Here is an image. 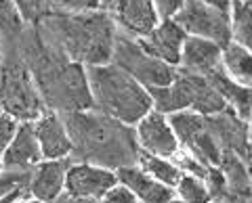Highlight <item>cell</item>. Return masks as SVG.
Returning <instances> with one entry per match:
<instances>
[{
    "label": "cell",
    "instance_id": "cell-8",
    "mask_svg": "<svg viewBox=\"0 0 252 203\" xmlns=\"http://www.w3.org/2000/svg\"><path fill=\"white\" fill-rule=\"evenodd\" d=\"M135 134H137V145H139L141 153L172 159L181 151L179 138L175 134V130H172L168 115L156 111V109H152V111L137 124Z\"/></svg>",
    "mask_w": 252,
    "mask_h": 203
},
{
    "label": "cell",
    "instance_id": "cell-32",
    "mask_svg": "<svg viewBox=\"0 0 252 203\" xmlns=\"http://www.w3.org/2000/svg\"><path fill=\"white\" fill-rule=\"evenodd\" d=\"M53 203H101V201L82 199V197H74V195H69V193H63V195H59V197L55 199Z\"/></svg>",
    "mask_w": 252,
    "mask_h": 203
},
{
    "label": "cell",
    "instance_id": "cell-15",
    "mask_svg": "<svg viewBox=\"0 0 252 203\" xmlns=\"http://www.w3.org/2000/svg\"><path fill=\"white\" fill-rule=\"evenodd\" d=\"M220 57H223V46L204 40V38L187 36L183 52H181L179 69L187 74L210 77L220 72Z\"/></svg>",
    "mask_w": 252,
    "mask_h": 203
},
{
    "label": "cell",
    "instance_id": "cell-21",
    "mask_svg": "<svg viewBox=\"0 0 252 203\" xmlns=\"http://www.w3.org/2000/svg\"><path fill=\"white\" fill-rule=\"evenodd\" d=\"M220 172H223L229 195H238V197H252V176L248 170V163L244 161L240 155L235 153H223L219 163Z\"/></svg>",
    "mask_w": 252,
    "mask_h": 203
},
{
    "label": "cell",
    "instance_id": "cell-17",
    "mask_svg": "<svg viewBox=\"0 0 252 203\" xmlns=\"http://www.w3.org/2000/svg\"><path fill=\"white\" fill-rule=\"evenodd\" d=\"M116 174H118V182L135 193L139 203H168L177 197L172 186L158 182L156 178H152L139 166L120 168V170H116Z\"/></svg>",
    "mask_w": 252,
    "mask_h": 203
},
{
    "label": "cell",
    "instance_id": "cell-35",
    "mask_svg": "<svg viewBox=\"0 0 252 203\" xmlns=\"http://www.w3.org/2000/svg\"><path fill=\"white\" fill-rule=\"evenodd\" d=\"M15 203H44V201H40V199H34V197H32V195H26V197L17 199Z\"/></svg>",
    "mask_w": 252,
    "mask_h": 203
},
{
    "label": "cell",
    "instance_id": "cell-16",
    "mask_svg": "<svg viewBox=\"0 0 252 203\" xmlns=\"http://www.w3.org/2000/svg\"><path fill=\"white\" fill-rule=\"evenodd\" d=\"M208 128L212 136L217 138L223 153H235L244 159V155L250 149V138H248V126L240 115H235L231 109H225L217 115L206 118Z\"/></svg>",
    "mask_w": 252,
    "mask_h": 203
},
{
    "label": "cell",
    "instance_id": "cell-23",
    "mask_svg": "<svg viewBox=\"0 0 252 203\" xmlns=\"http://www.w3.org/2000/svg\"><path fill=\"white\" fill-rule=\"evenodd\" d=\"M231 42L252 52V6L246 0L231 2Z\"/></svg>",
    "mask_w": 252,
    "mask_h": 203
},
{
    "label": "cell",
    "instance_id": "cell-18",
    "mask_svg": "<svg viewBox=\"0 0 252 203\" xmlns=\"http://www.w3.org/2000/svg\"><path fill=\"white\" fill-rule=\"evenodd\" d=\"M2 168H15V170H34L42 157V149L38 145L34 124H19L17 134L11 140V145L6 147L2 153Z\"/></svg>",
    "mask_w": 252,
    "mask_h": 203
},
{
    "label": "cell",
    "instance_id": "cell-36",
    "mask_svg": "<svg viewBox=\"0 0 252 203\" xmlns=\"http://www.w3.org/2000/svg\"><path fill=\"white\" fill-rule=\"evenodd\" d=\"M244 161L248 163V170H250V176H252V145H250V149L246 151V155H244Z\"/></svg>",
    "mask_w": 252,
    "mask_h": 203
},
{
    "label": "cell",
    "instance_id": "cell-13",
    "mask_svg": "<svg viewBox=\"0 0 252 203\" xmlns=\"http://www.w3.org/2000/svg\"><path fill=\"white\" fill-rule=\"evenodd\" d=\"M34 132L38 145L42 149L44 159H67L74 153V145L69 138L67 126L63 122V115L49 109L40 120L34 122Z\"/></svg>",
    "mask_w": 252,
    "mask_h": 203
},
{
    "label": "cell",
    "instance_id": "cell-25",
    "mask_svg": "<svg viewBox=\"0 0 252 203\" xmlns=\"http://www.w3.org/2000/svg\"><path fill=\"white\" fill-rule=\"evenodd\" d=\"M32 170H15L2 168L0 170V199L9 195H30Z\"/></svg>",
    "mask_w": 252,
    "mask_h": 203
},
{
    "label": "cell",
    "instance_id": "cell-31",
    "mask_svg": "<svg viewBox=\"0 0 252 203\" xmlns=\"http://www.w3.org/2000/svg\"><path fill=\"white\" fill-rule=\"evenodd\" d=\"M154 2L162 19H175V15L183 9L185 0H154Z\"/></svg>",
    "mask_w": 252,
    "mask_h": 203
},
{
    "label": "cell",
    "instance_id": "cell-2",
    "mask_svg": "<svg viewBox=\"0 0 252 203\" xmlns=\"http://www.w3.org/2000/svg\"><path fill=\"white\" fill-rule=\"evenodd\" d=\"M36 27L51 46L86 69L112 63L120 34L105 9L86 13L51 11L36 23Z\"/></svg>",
    "mask_w": 252,
    "mask_h": 203
},
{
    "label": "cell",
    "instance_id": "cell-10",
    "mask_svg": "<svg viewBox=\"0 0 252 203\" xmlns=\"http://www.w3.org/2000/svg\"><path fill=\"white\" fill-rule=\"evenodd\" d=\"M116 184L118 174L114 170L86 161H72L65 176V193L93 201H101L105 197V193Z\"/></svg>",
    "mask_w": 252,
    "mask_h": 203
},
{
    "label": "cell",
    "instance_id": "cell-6",
    "mask_svg": "<svg viewBox=\"0 0 252 203\" xmlns=\"http://www.w3.org/2000/svg\"><path fill=\"white\" fill-rule=\"evenodd\" d=\"M112 63L128 76H132L147 90L170 86L179 76V67H172L164 61L152 57L135 38H128L124 34H118Z\"/></svg>",
    "mask_w": 252,
    "mask_h": 203
},
{
    "label": "cell",
    "instance_id": "cell-3",
    "mask_svg": "<svg viewBox=\"0 0 252 203\" xmlns=\"http://www.w3.org/2000/svg\"><path fill=\"white\" fill-rule=\"evenodd\" d=\"M63 122L74 145V161L94 163L114 172L139 163L141 149L132 126L109 118L94 107L65 113Z\"/></svg>",
    "mask_w": 252,
    "mask_h": 203
},
{
    "label": "cell",
    "instance_id": "cell-7",
    "mask_svg": "<svg viewBox=\"0 0 252 203\" xmlns=\"http://www.w3.org/2000/svg\"><path fill=\"white\" fill-rule=\"evenodd\" d=\"M175 21L185 29L187 36L204 38L219 46L231 42V15L219 6L200 0H185L183 9L175 15Z\"/></svg>",
    "mask_w": 252,
    "mask_h": 203
},
{
    "label": "cell",
    "instance_id": "cell-4",
    "mask_svg": "<svg viewBox=\"0 0 252 203\" xmlns=\"http://www.w3.org/2000/svg\"><path fill=\"white\" fill-rule=\"evenodd\" d=\"M86 74L94 109L109 118L135 128L154 109L149 90L114 63L89 67Z\"/></svg>",
    "mask_w": 252,
    "mask_h": 203
},
{
    "label": "cell",
    "instance_id": "cell-43",
    "mask_svg": "<svg viewBox=\"0 0 252 203\" xmlns=\"http://www.w3.org/2000/svg\"><path fill=\"white\" fill-rule=\"evenodd\" d=\"M0 170H2V159H0Z\"/></svg>",
    "mask_w": 252,
    "mask_h": 203
},
{
    "label": "cell",
    "instance_id": "cell-39",
    "mask_svg": "<svg viewBox=\"0 0 252 203\" xmlns=\"http://www.w3.org/2000/svg\"><path fill=\"white\" fill-rule=\"evenodd\" d=\"M114 2H116V0H103V9H109Z\"/></svg>",
    "mask_w": 252,
    "mask_h": 203
},
{
    "label": "cell",
    "instance_id": "cell-27",
    "mask_svg": "<svg viewBox=\"0 0 252 203\" xmlns=\"http://www.w3.org/2000/svg\"><path fill=\"white\" fill-rule=\"evenodd\" d=\"M28 25H36L46 13H51V0H15Z\"/></svg>",
    "mask_w": 252,
    "mask_h": 203
},
{
    "label": "cell",
    "instance_id": "cell-26",
    "mask_svg": "<svg viewBox=\"0 0 252 203\" xmlns=\"http://www.w3.org/2000/svg\"><path fill=\"white\" fill-rule=\"evenodd\" d=\"M175 193H177L179 199H183L187 203H210L212 201L206 182H204L202 178L191 176V174L181 176V180L175 186Z\"/></svg>",
    "mask_w": 252,
    "mask_h": 203
},
{
    "label": "cell",
    "instance_id": "cell-11",
    "mask_svg": "<svg viewBox=\"0 0 252 203\" xmlns=\"http://www.w3.org/2000/svg\"><path fill=\"white\" fill-rule=\"evenodd\" d=\"M177 84H179L181 92H183V101H185L187 111H193L198 115H204V118H210V115H217V113L227 109L223 97H220L219 90L212 86L210 77L187 74V72H181L179 69Z\"/></svg>",
    "mask_w": 252,
    "mask_h": 203
},
{
    "label": "cell",
    "instance_id": "cell-1",
    "mask_svg": "<svg viewBox=\"0 0 252 203\" xmlns=\"http://www.w3.org/2000/svg\"><path fill=\"white\" fill-rule=\"evenodd\" d=\"M15 49L30 67L49 109L65 115L94 107L86 67L51 46L36 25H28Z\"/></svg>",
    "mask_w": 252,
    "mask_h": 203
},
{
    "label": "cell",
    "instance_id": "cell-9",
    "mask_svg": "<svg viewBox=\"0 0 252 203\" xmlns=\"http://www.w3.org/2000/svg\"><path fill=\"white\" fill-rule=\"evenodd\" d=\"M105 11L112 15L118 32L135 40L145 38L162 21L154 0H116Z\"/></svg>",
    "mask_w": 252,
    "mask_h": 203
},
{
    "label": "cell",
    "instance_id": "cell-44",
    "mask_svg": "<svg viewBox=\"0 0 252 203\" xmlns=\"http://www.w3.org/2000/svg\"><path fill=\"white\" fill-rule=\"evenodd\" d=\"M231 2H233V0H231Z\"/></svg>",
    "mask_w": 252,
    "mask_h": 203
},
{
    "label": "cell",
    "instance_id": "cell-41",
    "mask_svg": "<svg viewBox=\"0 0 252 203\" xmlns=\"http://www.w3.org/2000/svg\"><path fill=\"white\" fill-rule=\"evenodd\" d=\"M0 63H2V44H0Z\"/></svg>",
    "mask_w": 252,
    "mask_h": 203
},
{
    "label": "cell",
    "instance_id": "cell-22",
    "mask_svg": "<svg viewBox=\"0 0 252 203\" xmlns=\"http://www.w3.org/2000/svg\"><path fill=\"white\" fill-rule=\"evenodd\" d=\"M28 29V21L19 11L15 0H0V44L11 49L19 42V38Z\"/></svg>",
    "mask_w": 252,
    "mask_h": 203
},
{
    "label": "cell",
    "instance_id": "cell-14",
    "mask_svg": "<svg viewBox=\"0 0 252 203\" xmlns=\"http://www.w3.org/2000/svg\"><path fill=\"white\" fill-rule=\"evenodd\" d=\"M72 157L67 159H42L32 170L30 195L44 203H53L59 195L65 193V176L72 166Z\"/></svg>",
    "mask_w": 252,
    "mask_h": 203
},
{
    "label": "cell",
    "instance_id": "cell-30",
    "mask_svg": "<svg viewBox=\"0 0 252 203\" xmlns=\"http://www.w3.org/2000/svg\"><path fill=\"white\" fill-rule=\"evenodd\" d=\"M101 203H139V199L135 197V193H132L130 189H126L124 184L118 182L116 186H112L105 197L101 199Z\"/></svg>",
    "mask_w": 252,
    "mask_h": 203
},
{
    "label": "cell",
    "instance_id": "cell-19",
    "mask_svg": "<svg viewBox=\"0 0 252 203\" xmlns=\"http://www.w3.org/2000/svg\"><path fill=\"white\" fill-rule=\"evenodd\" d=\"M210 82L219 90V95L223 97L227 109H231L235 115H240V118L246 122L252 113V88L250 86H242L238 82L229 80V77L223 74V69H220L219 74L210 76Z\"/></svg>",
    "mask_w": 252,
    "mask_h": 203
},
{
    "label": "cell",
    "instance_id": "cell-40",
    "mask_svg": "<svg viewBox=\"0 0 252 203\" xmlns=\"http://www.w3.org/2000/svg\"><path fill=\"white\" fill-rule=\"evenodd\" d=\"M168 203H187V201H183V199H179V197H175L172 201H168Z\"/></svg>",
    "mask_w": 252,
    "mask_h": 203
},
{
    "label": "cell",
    "instance_id": "cell-28",
    "mask_svg": "<svg viewBox=\"0 0 252 203\" xmlns=\"http://www.w3.org/2000/svg\"><path fill=\"white\" fill-rule=\"evenodd\" d=\"M103 9V0H51V11L61 13H86Z\"/></svg>",
    "mask_w": 252,
    "mask_h": 203
},
{
    "label": "cell",
    "instance_id": "cell-37",
    "mask_svg": "<svg viewBox=\"0 0 252 203\" xmlns=\"http://www.w3.org/2000/svg\"><path fill=\"white\" fill-rule=\"evenodd\" d=\"M21 197H26V195H9V197H2V199H0V203H15V201L21 199Z\"/></svg>",
    "mask_w": 252,
    "mask_h": 203
},
{
    "label": "cell",
    "instance_id": "cell-34",
    "mask_svg": "<svg viewBox=\"0 0 252 203\" xmlns=\"http://www.w3.org/2000/svg\"><path fill=\"white\" fill-rule=\"evenodd\" d=\"M219 203H252V197H238V195H227L223 201Z\"/></svg>",
    "mask_w": 252,
    "mask_h": 203
},
{
    "label": "cell",
    "instance_id": "cell-42",
    "mask_svg": "<svg viewBox=\"0 0 252 203\" xmlns=\"http://www.w3.org/2000/svg\"><path fill=\"white\" fill-rule=\"evenodd\" d=\"M246 2H248V4H250V6H252V0H246Z\"/></svg>",
    "mask_w": 252,
    "mask_h": 203
},
{
    "label": "cell",
    "instance_id": "cell-5",
    "mask_svg": "<svg viewBox=\"0 0 252 203\" xmlns=\"http://www.w3.org/2000/svg\"><path fill=\"white\" fill-rule=\"evenodd\" d=\"M0 109L19 124H34L49 111L42 92L17 49L2 51L0 63Z\"/></svg>",
    "mask_w": 252,
    "mask_h": 203
},
{
    "label": "cell",
    "instance_id": "cell-29",
    "mask_svg": "<svg viewBox=\"0 0 252 203\" xmlns=\"http://www.w3.org/2000/svg\"><path fill=\"white\" fill-rule=\"evenodd\" d=\"M17 128H19V122L15 120L13 115H9L6 111L0 109V157H2L6 147L11 145V140L17 134Z\"/></svg>",
    "mask_w": 252,
    "mask_h": 203
},
{
    "label": "cell",
    "instance_id": "cell-38",
    "mask_svg": "<svg viewBox=\"0 0 252 203\" xmlns=\"http://www.w3.org/2000/svg\"><path fill=\"white\" fill-rule=\"evenodd\" d=\"M246 126H248V138H250V143H252V113H250V118L246 120Z\"/></svg>",
    "mask_w": 252,
    "mask_h": 203
},
{
    "label": "cell",
    "instance_id": "cell-33",
    "mask_svg": "<svg viewBox=\"0 0 252 203\" xmlns=\"http://www.w3.org/2000/svg\"><path fill=\"white\" fill-rule=\"evenodd\" d=\"M200 2L219 6V9H223V11H231V0H200Z\"/></svg>",
    "mask_w": 252,
    "mask_h": 203
},
{
    "label": "cell",
    "instance_id": "cell-24",
    "mask_svg": "<svg viewBox=\"0 0 252 203\" xmlns=\"http://www.w3.org/2000/svg\"><path fill=\"white\" fill-rule=\"evenodd\" d=\"M137 166L141 170H145L149 176L156 178L158 182L166 184V186H172L175 189L177 182L181 180L183 172L177 168V163L172 159H166V157H156V155H147V153H141L139 155V163Z\"/></svg>",
    "mask_w": 252,
    "mask_h": 203
},
{
    "label": "cell",
    "instance_id": "cell-20",
    "mask_svg": "<svg viewBox=\"0 0 252 203\" xmlns=\"http://www.w3.org/2000/svg\"><path fill=\"white\" fill-rule=\"evenodd\" d=\"M220 69L229 80L252 88V52L248 49H244L235 42L223 46Z\"/></svg>",
    "mask_w": 252,
    "mask_h": 203
},
{
    "label": "cell",
    "instance_id": "cell-12",
    "mask_svg": "<svg viewBox=\"0 0 252 203\" xmlns=\"http://www.w3.org/2000/svg\"><path fill=\"white\" fill-rule=\"evenodd\" d=\"M187 40L185 29L175 19H162L145 38L137 40L152 57L164 61L172 67H179L181 52Z\"/></svg>",
    "mask_w": 252,
    "mask_h": 203
}]
</instances>
